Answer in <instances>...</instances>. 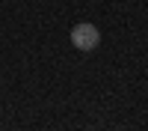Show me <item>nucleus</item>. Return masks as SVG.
<instances>
[{"instance_id":"nucleus-1","label":"nucleus","mask_w":148,"mask_h":131,"mask_svg":"<svg viewBox=\"0 0 148 131\" xmlns=\"http://www.w3.org/2000/svg\"><path fill=\"white\" fill-rule=\"evenodd\" d=\"M71 45L77 48V51L89 54V51H95V48L101 45V30H98L95 24H89V21L74 24V27H71Z\"/></svg>"}]
</instances>
